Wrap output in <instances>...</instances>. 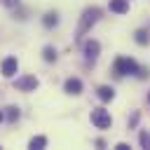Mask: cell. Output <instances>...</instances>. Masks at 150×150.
I'll return each instance as SVG.
<instances>
[{
	"instance_id": "obj_13",
	"label": "cell",
	"mask_w": 150,
	"mask_h": 150,
	"mask_svg": "<svg viewBox=\"0 0 150 150\" xmlns=\"http://www.w3.org/2000/svg\"><path fill=\"white\" fill-rule=\"evenodd\" d=\"M42 56H45V61H56V49L47 45V47L42 49Z\"/></svg>"
},
{
	"instance_id": "obj_7",
	"label": "cell",
	"mask_w": 150,
	"mask_h": 150,
	"mask_svg": "<svg viewBox=\"0 0 150 150\" xmlns=\"http://www.w3.org/2000/svg\"><path fill=\"white\" fill-rule=\"evenodd\" d=\"M63 89H66V94L77 96V94L82 91V82H80L77 77H68V80H66V84H63Z\"/></svg>"
},
{
	"instance_id": "obj_8",
	"label": "cell",
	"mask_w": 150,
	"mask_h": 150,
	"mask_svg": "<svg viewBox=\"0 0 150 150\" xmlns=\"http://www.w3.org/2000/svg\"><path fill=\"white\" fill-rule=\"evenodd\" d=\"M96 94H98V98H101L103 103H108V101H112V98H115V89H112V87H108V84L98 87V89H96Z\"/></svg>"
},
{
	"instance_id": "obj_2",
	"label": "cell",
	"mask_w": 150,
	"mask_h": 150,
	"mask_svg": "<svg viewBox=\"0 0 150 150\" xmlns=\"http://www.w3.org/2000/svg\"><path fill=\"white\" fill-rule=\"evenodd\" d=\"M136 68H138V63H136L134 59H127V56H120V59H115V63H112V70H115L117 77H122V75H134Z\"/></svg>"
},
{
	"instance_id": "obj_4",
	"label": "cell",
	"mask_w": 150,
	"mask_h": 150,
	"mask_svg": "<svg viewBox=\"0 0 150 150\" xmlns=\"http://www.w3.org/2000/svg\"><path fill=\"white\" fill-rule=\"evenodd\" d=\"M14 87H16L19 91H35V89H38V77L23 75V77H19V80L14 82Z\"/></svg>"
},
{
	"instance_id": "obj_1",
	"label": "cell",
	"mask_w": 150,
	"mask_h": 150,
	"mask_svg": "<svg viewBox=\"0 0 150 150\" xmlns=\"http://www.w3.org/2000/svg\"><path fill=\"white\" fill-rule=\"evenodd\" d=\"M98 16H101V9L98 7H87L84 12H82V19H80V23H77V33H75V38L77 40H82V35L98 21Z\"/></svg>"
},
{
	"instance_id": "obj_17",
	"label": "cell",
	"mask_w": 150,
	"mask_h": 150,
	"mask_svg": "<svg viewBox=\"0 0 150 150\" xmlns=\"http://www.w3.org/2000/svg\"><path fill=\"white\" fill-rule=\"evenodd\" d=\"M115 150H129V145H127V143H117V145H115Z\"/></svg>"
},
{
	"instance_id": "obj_11",
	"label": "cell",
	"mask_w": 150,
	"mask_h": 150,
	"mask_svg": "<svg viewBox=\"0 0 150 150\" xmlns=\"http://www.w3.org/2000/svg\"><path fill=\"white\" fill-rule=\"evenodd\" d=\"M42 23H45L47 28L56 26V23H59V14H56V12H47V14H45V19H42Z\"/></svg>"
},
{
	"instance_id": "obj_10",
	"label": "cell",
	"mask_w": 150,
	"mask_h": 150,
	"mask_svg": "<svg viewBox=\"0 0 150 150\" xmlns=\"http://www.w3.org/2000/svg\"><path fill=\"white\" fill-rule=\"evenodd\" d=\"M33 150H42L45 145H47V136H33L30 138V143H28Z\"/></svg>"
},
{
	"instance_id": "obj_5",
	"label": "cell",
	"mask_w": 150,
	"mask_h": 150,
	"mask_svg": "<svg viewBox=\"0 0 150 150\" xmlns=\"http://www.w3.org/2000/svg\"><path fill=\"white\" fill-rule=\"evenodd\" d=\"M82 52H84V59H87V61H96V56H98V52H101V45H98L96 40H87V42L82 45Z\"/></svg>"
},
{
	"instance_id": "obj_15",
	"label": "cell",
	"mask_w": 150,
	"mask_h": 150,
	"mask_svg": "<svg viewBox=\"0 0 150 150\" xmlns=\"http://www.w3.org/2000/svg\"><path fill=\"white\" fill-rule=\"evenodd\" d=\"M138 141H141V145H143V148H150V134H148V131H141Z\"/></svg>"
},
{
	"instance_id": "obj_18",
	"label": "cell",
	"mask_w": 150,
	"mask_h": 150,
	"mask_svg": "<svg viewBox=\"0 0 150 150\" xmlns=\"http://www.w3.org/2000/svg\"><path fill=\"white\" fill-rule=\"evenodd\" d=\"M0 122H2V112H0Z\"/></svg>"
},
{
	"instance_id": "obj_12",
	"label": "cell",
	"mask_w": 150,
	"mask_h": 150,
	"mask_svg": "<svg viewBox=\"0 0 150 150\" xmlns=\"http://www.w3.org/2000/svg\"><path fill=\"white\" fill-rule=\"evenodd\" d=\"M134 40H136L138 45H148V42H150V35H148V30L138 28V30H136V35H134Z\"/></svg>"
},
{
	"instance_id": "obj_9",
	"label": "cell",
	"mask_w": 150,
	"mask_h": 150,
	"mask_svg": "<svg viewBox=\"0 0 150 150\" xmlns=\"http://www.w3.org/2000/svg\"><path fill=\"white\" fill-rule=\"evenodd\" d=\"M110 12H115V14H127V12H129V2H127V0H110Z\"/></svg>"
},
{
	"instance_id": "obj_14",
	"label": "cell",
	"mask_w": 150,
	"mask_h": 150,
	"mask_svg": "<svg viewBox=\"0 0 150 150\" xmlns=\"http://www.w3.org/2000/svg\"><path fill=\"white\" fill-rule=\"evenodd\" d=\"M7 120H9V122H16V120H19V108L9 105V108H7Z\"/></svg>"
},
{
	"instance_id": "obj_3",
	"label": "cell",
	"mask_w": 150,
	"mask_h": 150,
	"mask_svg": "<svg viewBox=\"0 0 150 150\" xmlns=\"http://www.w3.org/2000/svg\"><path fill=\"white\" fill-rule=\"evenodd\" d=\"M91 124H94L96 129H108V127L112 124V117H110L108 110H103V108H94V110H91Z\"/></svg>"
},
{
	"instance_id": "obj_16",
	"label": "cell",
	"mask_w": 150,
	"mask_h": 150,
	"mask_svg": "<svg viewBox=\"0 0 150 150\" xmlns=\"http://www.w3.org/2000/svg\"><path fill=\"white\" fill-rule=\"evenodd\" d=\"M2 2H5L7 7H16V5H19V0H2Z\"/></svg>"
},
{
	"instance_id": "obj_6",
	"label": "cell",
	"mask_w": 150,
	"mask_h": 150,
	"mask_svg": "<svg viewBox=\"0 0 150 150\" xmlns=\"http://www.w3.org/2000/svg\"><path fill=\"white\" fill-rule=\"evenodd\" d=\"M0 70H2L5 77H14L16 70H19V61H16L14 56H7V59L2 61V68H0Z\"/></svg>"
}]
</instances>
